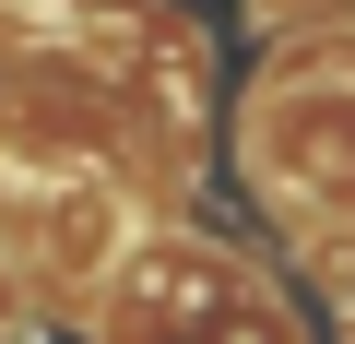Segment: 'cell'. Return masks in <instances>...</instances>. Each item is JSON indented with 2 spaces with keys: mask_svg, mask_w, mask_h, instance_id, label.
Wrapping results in <instances>:
<instances>
[]
</instances>
